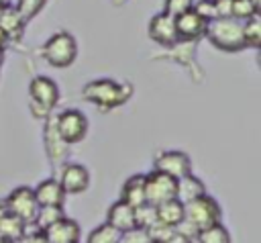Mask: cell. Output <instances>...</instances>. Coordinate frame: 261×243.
I'll return each mask as SVG.
<instances>
[{"mask_svg":"<svg viewBox=\"0 0 261 243\" xmlns=\"http://www.w3.org/2000/svg\"><path fill=\"white\" fill-rule=\"evenodd\" d=\"M133 96V86L128 82H116L112 78L90 80L82 88V98L96 104L100 110H112L126 104Z\"/></svg>","mask_w":261,"mask_h":243,"instance_id":"6da1fadb","label":"cell"},{"mask_svg":"<svg viewBox=\"0 0 261 243\" xmlns=\"http://www.w3.org/2000/svg\"><path fill=\"white\" fill-rule=\"evenodd\" d=\"M204 37L220 51H241L245 49L243 41V22L237 18H214L206 25Z\"/></svg>","mask_w":261,"mask_h":243,"instance_id":"7a4b0ae2","label":"cell"},{"mask_svg":"<svg viewBox=\"0 0 261 243\" xmlns=\"http://www.w3.org/2000/svg\"><path fill=\"white\" fill-rule=\"evenodd\" d=\"M29 102L35 118L47 120L59 104V88L47 76H37L29 84Z\"/></svg>","mask_w":261,"mask_h":243,"instance_id":"3957f363","label":"cell"},{"mask_svg":"<svg viewBox=\"0 0 261 243\" xmlns=\"http://www.w3.org/2000/svg\"><path fill=\"white\" fill-rule=\"evenodd\" d=\"M41 57L51 67H69L77 57V41L69 31L53 33L41 47Z\"/></svg>","mask_w":261,"mask_h":243,"instance_id":"277c9868","label":"cell"},{"mask_svg":"<svg viewBox=\"0 0 261 243\" xmlns=\"http://www.w3.org/2000/svg\"><path fill=\"white\" fill-rule=\"evenodd\" d=\"M184 221L196 231H202L216 223H222V208L212 194H204L184 204Z\"/></svg>","mask_w":261,"mask_h":243,"instance_id":"5b68a950","label":"cell"},{"mask_svg":"<svg viewBox=\"0 0 261 243\" xmlns=\"http://www.w3.org/2000/svg\"><path fill=\"white\" fill-rule=\"evenodd\" d=\"M53 118H55V129L59 137L67 145H75L88 135V118L77 108H67L59 114H53Z\"/></svg>","mask_w":261,"mask_h":243,"instance_id":"8992f818","label":"cell"},{"mask_svg":"<svg viewBox=\"0 0 261 243\" xmlns=\"http://www.w3.org/2000/svg\"><path fill=\"white\" fill-rule=\"evenodd\" d=\"M153 169L161 172L173 180H181L188 174H192V159L186 151H179V149L159 151L153 159Z\"/></svg>","mask_w":261,"mask_h":243,"instance_id":"52a82bcc","label":"cell"},{"mask_svg":"<svg viewBox=\"0 0 261 243\" xmlns=\"http://www.w3.org/2000/svg\"><path fill=\"white\" fill-rule=\"evenodd\" d=\"M177 194V180L161 174V172H151L145 176V202L151 206H159Z\"/></svg>","mask_w":261,"mask_h":243,"instance_id":"ba28073f","label":"cell"},{"mask_svg":"<svg viewBox=\"0 0 261 243\" xmlns=\"http://www.w3.org/2000/svg\"><path fill=\"white\" fill-rule=\"evenodd\" d=\"M6 208H8V214L20 218L24 225H31L35 214H37V200H35V192L31 186H16L6 198Z\"/></svg>","mask_w":261,"mask_h":243,"instance_id":"9c48e42d","label":"cell"},{"mask_svg":"<svg viewBox=\"0 0 261 243\" xmlns=\"http://www.w3.org/2000/svg\"><path fill=\"white\" fill-rule=\"evenodd\" d=\"M55 178L61 184L65 194H82L90 186V172H88V167L82 165V163H73V161H65L59 167V174Z\"/></svg>","mask_w":261,"mask_h":243,"instance_id":"30bf717a","label":"cell"},{"mask_svg":"<svg viewBox=\"0 0 261 243\" xmlns=\"http://www.w3.org/2000/svg\"><path fill=\"white\" fill-rule=\"evenodd\" d=\"M43 143H45V155L49 159V163L53 167H61L69 155V145L59 137L57 129H55V118L53 114L45 120V129H43Z\"/></svg>","mask_w":261,"mask_h":243,"instance_id":"8fae6325","label":"cell"},{"mask_svg":"<svg viewBox=\"0 0 261 243\" xmlns=\"http://www.w3.org/2000/svg\"><path fill=\"white\" fill-rule=\"evenodd\" d=\"M147 31H149V37L161 47H173L175 43H179L177 31H175V18L165 14V12L155 14L149 20V29Z\"/></svg>","mask_w":261,"mask_h":243,"instance_id":"7c38bea8","label":"cell"},{"mask_svg":"<svg viewBox=\"0 0 261 243\" xmlns=\"http://www.w3.org/2000/svg\"><path fill=\"white\" fill-rule=\"evenodd\" d=\"M206 20L194 12V8H190L188 12L175 16V31H177V39L179 41H186V43H192V41H198L200 37H204L206 33Z\"/></svg>","mask_w":261,"mask_h":243,"instance_id":"4fadbf2b","label":"cell"},{"mask_svg":"<svg viewBox=\"0 0 261 243\" xmlns=\"http://www.w3.org/2000/svg\"><path fill=\"white\" fill-rule=\"evenodd\" d=\"M43 233L47 243H80V237H82L80 223L69 216H63L55 225L47 227Z\"/></svg>","mask_w":261,"mask_h":243,"instance_id":"5bb4252c","label":"cell"},{"mask_svg":"<svg viewBox=\"0 0 261 243\" xmlns=\"http://www.w3.org/2000/svg\"><path fill=\"white\" fill-rule=\"evenodd\" d=\"M106 225H110L120 235L137 229V225H135V208L124 204L122 200L112 202L108 206V210H106Z\"/></svg>","mask_w":261,"mask_h":243,"instance_id":"9a60e30c","label":"cell"},{"mask_svg":"<svg viewBox=\"0 0 261 243\" xmlns=\"http://www.w3.org/2000/svg\"><path fill=\"white\" fill-rule=\"evenodd\" d=\"M35 200L39 206H63L65 204V192L61 188V184L57 182V178H45L41 180L35 188Z\"/></svg>","mask_w":261,"mask_h":243,"instance_id":"2e32d148","label":"cell"},{"mask_svg":"<svg viewBox=\"0 0 261 243\" xmlns=\"http://www.w3.org/2000/svg\"><path fill=\"white\" fill-rule=\"evenodd\" d=\"M24 27H27V20L20 16V12L14 8V4L0 10V29L4 31V35L8 37L10 43L22 39Z\"/></svg>","mask_w":261,"mask_h":243,"instance_id":"e0dca14e","label":"cell"},{"mask_svg":"<svg viewBox=\"0 0 261 243\" xmlns=\"http://www.w3.org/2000/svg\"><path fill=\"white\" fill-rule=\"evenodd\" d=\"M120 200L133 208L145 204V174H133L120 188Z\"/></svg>","mask_w":261,"mask_h":243,"instance_id":"ac0fdd59","label":"cell"},{"mask_svg":"<svg viewBox=\"0 0 261 243\" xmlns=\"http://www.w3.org/2000/svg\"><path fill=\"white\" fill-rule=\"evenodd\" d=\"M204 194H208L206 192V184L196 176V174H188L186 178H181V180H177V194H175V198L179 200V202H190V200H196V198H200V196H204Z\"/></svg>","mask_w":261,"mask_h":243,"instance_id":"d6986e66","label":"cell"},{"mask_svg":"<svg viewBox=\"0 0 261 243\" xmlns=\"http://www.w3.org/2000/svg\"><path fill=\"white\" fill-rule=\"evenodd\" d=\"M155 208H157V221L167 225V227L175 229L184 221V202H179L177 198H171V200H167Z\"/></svg>","mask_w":261,"mask_h":243,"instance_id":"ffe728a7","label":"cell"},{"mask_svg":"<svg viewBox=\"0 0 261 243\" xmlns=\"http://www.w3.org/2000/svg\"><path fill=\"white\" fill-rule=\"evenodd\" d=\"M65 216V210L63 206H39L37 208V214L33 218L31 225H35L37 231H45L47 227L55 225L57 221H61Z\"/></svg>","mask_w":261,"mask_h":243,"instance_id":"44dd1931","label":"cell"},{"mask_svg":"<svg viewBox=\"0 0 261 243\" xmlns=\"http://www.w3.org/2000/svg\"><path fill=\"white\" fill-rule=\"evenodd\" d=\"M24 233H27V225L20 218L12 214H6L4 218H0V239L16 243Z\"/></svg>","mask_w":261,"mask_h":243,"instance_id":"7402d4cb","label":"cell"},{"mask_svg":"<svg viewBox=\"0 0 261 243\" xmlns=\"http://www.w3.org/2000/svg\"><path fill=\"white\" fill-rule=\"evenodd\" d=\"M194 243H232V237L222 223H216L208 229L198 231Z\"/></svg>","mask_w":261,"mask_h":243,"instance_id":"603a6c76","label":"cell"},{"mask_svg":"<svg viewBox=\"0 0 261 243\" xmlns=\"http://www.w3.org/2000/svg\"><path fill=\"white\" fill-rule=\"evenodd\" d=\"M243 41H245V47H259V43H261V18H259V14L243 20Z\"/></svg>","mask_w":261,"mask_h":243,"instance_id":"cb8c5ba5","label":"cell"},{"mask_svg":"<svg viewBox=\"0 0 261 243\" xmlns=\"http://www.w3.org/2000/svg\"><path fill=\"white\" fill-rule=\"evenodd\" d=\"M118 239H120V233L114 231L110 225L102 223V225L94 227V229L88 233L86 243H118Z\"/></svg>","mask_w":261,"mask_h":243,"instance_id":"d4e9b609","label":"cell"},{"mask_svg":"<svg viewBox=\"0 0 261 243\" xmlns=\"http://www.w3.org/2000/svg\"><path fill=\"white\" fill-rule=\"evenodd\" d=\"M155 223H157V208L155 206H151V204L145 202V204H141V206L135 208V225H137V229L147 231Z\"/></svg>","mask_w":261,"mask_h":243,"instance_id":"484cf974","label":"cell"},{"mask_svg":"<svg viewBox=\"0 0 261 243\" xmlns=\"http://www.w3.org/2000/svg\"><path fill=\"white\" fill-rule=\"evenodd\" d=\"M45 4H47V0H16V4H14V8L20 12V16L29 22V20H33L43 8H45Z\"/></svg>","mask_w":261,"mask_h":243,"instance_id":"4316f807","label":"cell"},{"mask_svg":"<svg viewBox=\"0 0 261 243\" xmlns=\"http://www.w3.org/2000/svg\"><path fill=\"white\" fill-rule=\"evenodd\" d=\"M255 14H259V8L251 0H232V18L243 22Z\"/></svg>","mask_w":261,"mask_h":243,"instance_id":"83f0119b","label":"cell"},{"mask_svg":"<svg viewBox=\"0 0 261 243\" xmlns=\"http://www.w3.org/2000/svg\"><path fill=\"white\" fill-rule=\"evenodd\" d=\"M192 6H194V0H165V8H163V12L175 18V16L188 12Z\"/></svg>","mask_w":261,"mask_h":243,"instance_id":"f1b7e54d","label":"cell"},{"mask_svg":"<svg viewBox=\"0 0 261 243\" xmlns=\"http://www.w3.org/2000/svg\"><path fill=\"white\" fill-rule=\"evenodd\" d=\"M192 8H194V12L200 14L206 22H210V20L216 18V10H214V2H212V0H196Z\"/></svg>","mask_w":261,"mask_h":243,"instance_id":"f546056e","label":"cell"},{"mask_svg":"<svg viewBox=\"0 0 261 243\" xmlns=\"http://www.w3.org/2000/svg\"><path fill=\"white\" fill-rule=\"evenodd\" d=\"M118 243H153V241L149 239V235H147L145 231L133 229V231H128V233H122L120 239H118Z\"/></svg>","mask_w":261,"mask_h":243,"instance_id":"4dcf8cb0","label":"cell"},{"mask_svg":"<svg viewBox=\"0 0 261 243\" xmlns=\"http://www.w3.org/2000/svg\"><path fill=\"white\" fill-rule=\"evenodd\" d=\"M216 18H232V0H212Z\"/></svg>","mask_w":261,"mask_h":243,"instance_id":"1f68e13d","label":"cell"},{"mask_svg":"<svg viewBox=\"0 0 261 243\" xmlns=\"http://www.w3.org/2000/svg\"><path fill=\"white\" fill-rule=\"evenodd\" d=\"M16 243H47V239H45V233L43 231L33 229V231H27Z\"/></svg>","mask_w":261,"mask_h":243,"instance_id":"d6a6232c","label":"cell"},{"mask_svg":"<svg viewBox=\"0 0 261 243\" xmlns=\"http://www.w3.org/2000/svg\"><path fill=\"white\" fill-rule=\"evenodd\" d=\"M159 243H194V241L188 239V237H184L181 233H177V231L173 229V233H171L169 237H165L163 241H159Z\"/></svg>","mask_w":261,"mask_h":243,"instance_id":"836d02e7","label":"cell"},{"mask_svg":"<svg viewBox=\"0 0 261 243\" xmlns=\"http://www.w3.org/2000/svg\"><path fill=\"white\" fill-rule=\"evenodd\" d=\"M8 43H10V41H8V37H6V35H4V31H2V29H0V49H2V51H4V49H6V45H8Z\"/></svg>","mask_w":261,"mask_h":243,"instance_id":"e575fe53","label":"cell"},{"mask_svg":"<svg viewBox=\"0 0 261 243\" xmlns=\"http://www.w3.org/2000/svg\"><path fill=\"white\" fill-rule=\"evenodd\" d=\"M8 214V208H6V202L4 200H0V218H4Z\"/></svg>","mask_w":261,"mask_h":243,"instance_id":"d590c367","label":"cell"},{"mask_svg":"<svg viewBox=\"0 0 261 243\" xmlns=\"http://www.w3.org/2000/svg\"><path fill=\"white\" fill-rule=\"evenodd\" d=\"M0 6L6 8V6H12V0H0Z\"/></svg>","mask_w":261,"mask_h":243,"instance_id":"8d00e7d4","label":"cell"},{"mask_svg":"<svg viewBox=\"0 0 261 243\" xmlns=\"http://www.w3.org/2000/svg\"><path fill=\"white\" fill-rule=\"evenodd\" d=\"M2 61H4V51L0 49V65H2Z\"/></svg>","mask_w":261,"mask_h":243,"instance_id":"74e56055","label":"cell"},{"mask_svg":"<svg viewBox=\"0 0 261 243\" xmlns=\"http://www.w3.org/2000/svg\"><path fill=\"white\" fill-rule=\"evenodd\" d=\"M112 2H114V4H122L124 0H112Z\"/></svg>","mask_w":261,"mask_h":243,"instance_id":"f35d334b","label":"cell"},{"mask_svg":"<svg viewBox=\"0 0 261 243\" xmlns=\"http://www.w3.org/2000/svg\"><path fill=\"white\" fill-rule=\"evenodd\" d=\"M0 243H12V241H4V239H0Z\"/></svg>","mask_w":261,"mask_h":243,"instance_id":"ab89813d","label":"cell"},{"mask_svg":"<svg viewBox=\"0 0 261 243\" xmlns=\"http://www.w3.org/2000/svg\"><path fill=\"white\" fill-rule=\"evenodd\" d=\"M0 10H2V6H0Z\"/></svg>","mask_w":261,"mask_h":243,"instance_id":"60d3db41","label":"cell"}]
</instances>
